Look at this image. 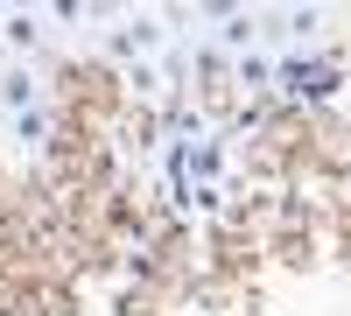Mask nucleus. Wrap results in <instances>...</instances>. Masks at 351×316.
<instances>
[{
	"label": "nucleus",
	"instance_id": "nucleus-1",
	"mask_svg": "<svg viewBox=\"0 0 351 316\" xmlns=\"http://www.w3.org/2000/svg\"><path fill=\"white\" fill-rule=\"evenodd\" d=\"M337 64H330V56H274V84H267V92L274 99H295V106H316V99H330L337 92Z\"/></svg>",
	"mask_w": 351,
	"mask_h": 316
},
{
	"label": "nucleus",
	"instance_id": "nucleus-2",
	"mask_svg": "<svg viewBox=\"0 0 351 316\" xmlns=\"http://www.w3.org/2000/svg\"><path fill=\"white\" fill-rule=\"evenodd\" d=\"M106 49H112V56H134V64H148V56L162 49V21H155V14H120V28L106 36Z\"/></svg>",
	"mask_w": 351,
	"mask_h": 316
},
{
	"label": "nucleus",
	"instance_id": "nucleus-3",
	"mask_svg": "<svg viewBox=\"0 0 351 316\" xmlns=\"http://www.w3.org/2000/svg\"><path fill=\"white\" fill-rule=\"evenodd\" d=\"M204 14L218 21V49L225 56H246L253 49V36H260V14L253 8H204Z\"/></svg>",
	"mask_w": 351,
	"mask_h": 316
},
{
	"label": "nucleus",
	"instance_id": "nucleus-4",
	"mask_svg": "<svg viewBox=\"0 0 351 316\" xmlns=\"http://www.w3.org/2000/svg\"><path fill=\"white\" fill-rule=\"evenodd\" d=\"M0 42L14 49V64H28V56L43 49V14L36 8H8V14H0Z\"/></svg>",
	"mask_w": 351,
	"mask_h": 316
},
{
	"label": "nucleus",
	"instance_id": "nucleus-5",
	"mask_svg": "<svg viewBox=\"0 0 351 316\" xmlns=\"http://www.w3.org/2000/svg\"><path fill=\"white\" fill-rule=\"evenodd\" d=\"M36 106H43V77L28 64H8V71H0V112L14 120V112H36Z\"/></svg>",
	"mask_w": 351,
	"mask_h": 316
},
{
	"label": "nucleus",
	"instance_id": "nucleus-6",
	"mask_svg": "<svg viewBox=\"0 0 351 316\" xmlns=\"http://www.w3.org/2000/svg\"><path fill=\"white\" fill-rule=\"evenodd\" d=\"M232 84L253 99H267V84H274V56L267 49H246V56H232Z\"/></svg>",
	"mask_w": 351,
	"mask_h": 316
},
{
	"label": "nucleus",
	"instance_id": "nucleus-7",
	"mask_svg": "<svg viewBox=\"0 0 351 316\" xmlns=\"http://www.w3.org/2000/svg\"><path fill=\"white\" fill-rule=\"evenodd\" d=\"M8 134H14V148H43V141H49V106L14 112V120H8Z\"/></svg>",
	"mask_w": 351,
	"mask_h": 316
},
{
	"label": "nucleus",
	"instance_id": "nucleus-8",
	"mask_svg": "<svg viewBox=\"0 0 351 316\" xmlns=\"http://www.w3.org/2000/svg\"><path fill=\"white\" fill-rule=\"evenodd\" d=\"M281 28L302 42V36H316V28H324V8H288V14H281Z\"/></svg>",
	"mask_w": 351,
	"mask_h": 316
}]
</instances>
